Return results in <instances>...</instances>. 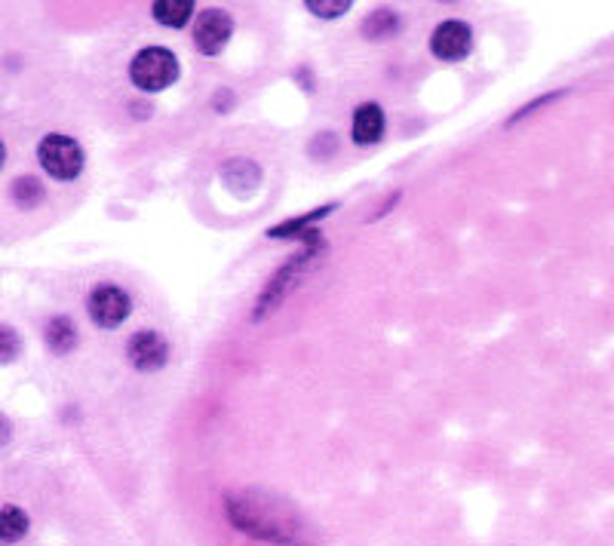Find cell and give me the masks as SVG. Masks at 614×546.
Returning a JSON list of instances; mask_svg holds the SVG:
<instances>
[{
  "instance_id": "6da1fadb",
  "label": "cell",
  "mask_w": 614,
  "mask_h": 546,
  "mask_svg": "<svg viewBox=\"0 0 614 546\" xmlns=\"http://www.w3.org/2000/svg\"><path fill=\"white\" fill-rule=\"evenodd\" d=\"M225 510H228V519H231L237 532L252 534V537H259L264 544H301L299 519L283 506V501H273L268 494L240 492L228 494Z\"/></svg>"
},
{
  "instance_id": "7a4b0ae2",
  "label": "cell",
  "mask_w": 614,
  "mask_h": 546,
  "mask_svg": "<svg viewBox=\"0 0 614 546\" xmlns=\"http://www.w3.org/2000/svg\"><path fill=\"white\" fill-rule=\"evenodd\" d=\"M178 59L166 46H145L129 62V81L136 83L142 93H160L178 81Z\"/></svg>"
},
{
  "instance_id": "3957f363",
  "label": "cell",
  "mask_w": 614,
  "mask_h": 546,
  "mask_svg": "<svg viewBox=\"0 0 614 546\" xmlns=\"http://www.w3.org/2000/svg\"><path fill=\"white\" fill-rule=\"evenodd\" d=\"M38 160L53 181H74L86 166V154L77 138L65 136V133H50L38 145Z\"/></svg>"
},
{
  "instance_id": "277c9868",
  "label": "cell",
  "mask_w": 614,
  "mask_h": 546,
  "mask_svg": "<svg viewBox=\"0 0 614 546\" xmlns=\"http://www.w3.org/2000/svg\"><path fill=\"white\" fill-rule=\"evenodd\" d=\"M86 311H90V319H93L98 328H117L129 319V314H133V298H129L121 286L102 283V286H96L90 292Z\"/></svg>"
},
{
  "instance_id": "5b68a950",
  "label": "cell",
  "mask_w": 614,
  "mask_h": 546,
  "mask_svg": "<svg viewBox=\"0 0 614 546\" xmlns=\"http://www.w3.org/2000/svg\"><path fill=\"white\" fill-rule=\"evenodd\" d=\"M473 50V28L461 19H446L430 34V53L443 62H461Z\"/></svg>"
},
{
  "instance_id": "8992f818",
  "label": "cell",
  "mask_w": 614,
  "mask_h": 546,
  "mask_svg": "<svg viewBox=\"0 0 614 546\" xmlns=\"http://www.w3.org/2000/svg\"><path fill=\"white\" fill-rule=\"evenodd\" d=\"M233 34V19L228 10H204L197 15V25H194V46L204 55H219Z\"/></svg>"
},
{
  "instance_id": "52a82bcc",
  "label": "cell",
  "mask_w": 614,
  "mask_h": 546,
  "mask_svg": "<svg viewBox=\"0 0 614 546\" xmlns=\"http://www.w3.org/2000/svg\"><path fill=\"white\" fill-rule=\"evenodd\" d=\"M126 356H129L133 369L142 371V375H150V371H160L169 363V344H166L160 332L142 328L126 344Z\"/></svg>"
},
{
  "instance_id": "ba28073f",
  "label": "cell",
  "mask_w": 614,
  "mask_h": 546,
  "mask_svg": "<svg viewBox=\"0 0 614 546\" xmlns=\"http://www.w3.org/2000/svg\"><path fill=\"white\" fill-rule=\"evenodd\" d=\"M384 136V111L375 102H363L354 111V141L356 145H375Z\"/></svg>"
},
{
  "instance_id": "9c48e42d",
  "label": "cell",
  "mask_w": 614,
  "mask_h": 546,
  "mask_svg": "<svg viewBox=\"0 0 614 546\" xmlns=\"http://www.w3.org/2000/svg\"><path fill=\"white\" fill-rule=\"evenodd\" d=\"M43 342L46 347L53 350L55 356H65L74 350V344H77V326H74V319L69 316H53L46 328H43Z\"/></svg>"
},
{
  "instance_id": "30bf717a",
  "label": "cell",
  "mask_w": 614,
  "mask_h": 546,
  "mask_svg": "<svg viewBox=\"0 0 614 546\" xmlns=\"http://www.w3.org/2000/svg\"><path fill=\"white\" fill-rule=\"evenodd\" d=\"M28 532H31V519H28V513L22 506H0V546H13L19 540H25Z\"/></svg>"
},
{
  "instance_id": "8fae6325",
  "label": "cell",
  "mask_w": 614,
  "mask_h": 546,
  "mask_svg": "<svg viewBox=\"0 0 614 546\" xmlns=\"http://www.w3.org/2000/svg\"><path fill=\"white\" fill-rule=\"evenodd\" d=\"M150 15L164 28H185L191 22L194 3L191 0H157L150 3Z\"/></svg>"
},
{
  "instance_id": "7c38bea8",
  "label": "cell",
  "mask_w": 614,
  "mask_h": 546,
  "mask_svg": "<svg viewBox=\"0 0 614 546\" xmlns=\"http://www.w3.org/2000/svg\"><path fill=\"white\" fill-rule=\"evenodd\" d=\"M396 31H399V15L391 7H378L363 22V38L368 41H387V38H396Z\"/></svg>"
},
{
  "instance_id": "4fadbf2b",
  "label": "cell",
  "mask_w": 614,
  "mask_h": 546,
  "mask_svg": "<svg viewBox=\"0 0 614 546\" xmlns=\"http://www.w3.org/2000/svg\"><path fill=\"white\" fill-rule=\"evenodd\" d=\"M10 197H13V203L19 209H38V206L46 200V188H43L38 178L31 176H22L15 178L13 188H10Z\"/></svg>"
},
{
  "instance_id": "5bb4252c",
  "label": "cell",
  "mask_w": 614,
  "mask_h": 546,
  "mask_svg": "<svg viewBox=\"0 0 614 546\" xmlns=\"http://www.w3.org/2000/svg\"><path fill=\"white\" fill-rule=\"evenodd\" d=\"M22 354V338H19V332L13 326H3L0 323V366H7V363H15Z\"/></svg>"
},
{
  "instance_id": "9a60e30c",
  "label": "cell",
  "mask_w": 614,
  "mask_h": 546,
  "mask_svg": "<svg viewBox=\"0 0 614 546\" xmlns=\"http://www.w3.org/2000/svg\"><path fill=\"white\" fill-rule=\"evenodd\" d=\"M304 7L314 15H320V19H339V15L347 13L354 3H351V0H308Z\"/></svg>"
},
{
  "instance_id": "2e32d148",
  "label": "cell",
  "mask_w": 614,
  "mask_h": 546,
  "mask_svg": "<svg viewBox=\"0 0 614 546\" xmlns=\"http://www.w3.org/2000/svg\"><path fill=\"white\" fill-rule=\"evenodd\" d=\"M332 209H335V203L323 206V209H314L311 216H304V219H299V221H287V224H280V228H273L271 237H295V233H301V228H308L311 221L326 219V216H329V212H332Z\"/></svg>"
},
{
  "instance_id": "e0dca14e",
  "label": "cell",
  "mask_w": 614,
  "mask_h": 546,
  "mask_svg": "<svg viewBox=\"0 0 614 546\" xmlns=\"http://www.w3.org/2000/svg\"><path fill=\"white\" fill-rule=\"evenodd\" d=\"M10 439H13V421L0 411V449L10 445Z\"/></svg>"
},
{
  "instance_id": "ac0fdd59",
  "label": "cell",
  "mask_w": 614,
  "mask_h": 546,
  "mask_svg": "<svg viewBox=\"0 0 614 546\" xmlns=\"http://www.w3.org/2000/svg\"><path fill=\"white\" fill-rule=\"evenodd\" d=\"M7 164V145H3V138H0V169Z\"/></svg>"
}]
</instances>
